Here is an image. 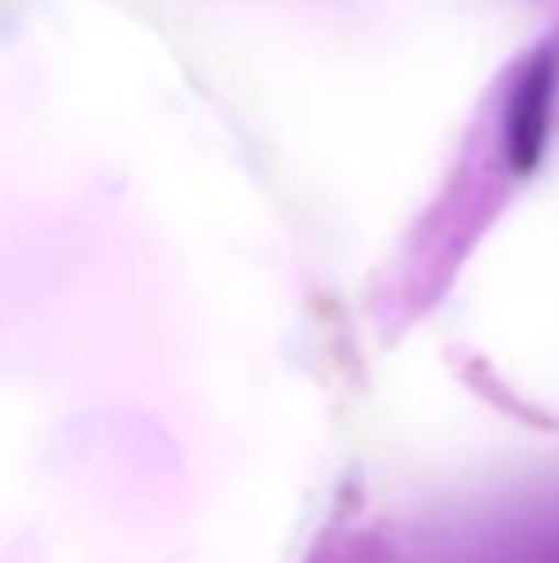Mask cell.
Returning <instances> with one entry per match:
<instances>
[{
    "label": "cell",
    "mask_w": 559,
    "mask_h": 563,
    "mask_svg": "<svg viewBox=\"0 0 559 563\" xmlns=\"http://www.w3.org/2000/svg\"><path fill=\"white\" fill-rule=\"evenodd\" d=\"M552 92H556V54H540L525 66L514 97H510L506 115V157L517 177L533 173L545 154L548 139V115H552Z\"/></svg>",
    "instance_id": "cell-1"
}]
</instances>
